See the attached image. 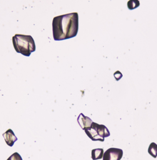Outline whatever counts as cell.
<instances>
[{
    "label": "cell",
    "mask_w": 157,
    "mask_h": 160,
    "mask_svg": "<svg viewBox=\"0 0 157 160\" xmlns=\"http://www.w3.org/2000/svg\"><path fill=\"white\" fill-rule=\"evenodd\" d=\"M12 41L15 51L25 56H29L36 50L34 41L30 35L16 34L13 37Z\"/></svg>",
    "instance_id": "7a4b0ae2"
},
{
    "label": "cell",
    "mask_w": 157,
    "mask_h": 160,
    "mask_svg": "<svg viewBox=\"0 0 157 160\" xmlns=\"http://www.w3.org/2000/svg\"><path fill=\"white\" fill-rule=\"evenodd\" d=\"M104 150L103 148L94 149L91 151V158L93 160L100 159L103 158Z\"/></svg>",
    "instance_id": "52a82bcc"
},
{
    "label": "cell",
    "mask_w": 157,
    "mask_h": 160,
    "mask_svg": "<svg viewBox=\"0 0 157 160\" xmlns=\"http://www.w3.org/2000/svg\"><path fill=\"white\" fill-rule=\"evenodd\" d=\"M78 14L71 12L56 16L52 22L53 38L61 41L75 37L78 31Z\"/></svg>",
    "instance_id": "6da1fadb"
},
{
    "label": "cell",
    "mask_w": 157,
    "mask_h": 160,
    "mask_svg": "<svg viewBox=\"0 0 157 160\" xmlns=\"http://www.w3.org/2000/svg\"><path fill=\"white\" fill-rule=\"evenodd\" d=\"M78 122L83 129H85L91 126L93 121L88 116H84L83 113H81L78 118Z\"/></svg>",
    "instance_id": "8992f818"
},
{
    "label": "cell",
    "mask_w": 157,
    "mask_h": 160,
    "mask_svg": "<svg viewBox=\"0 0 157 160\" xmlns=\"http://www.w3.org/2000/svg\"><path fill=\"white\" fill-rule=\"evenodd\" d=\"M3 136L6 144L11 147H12L14 145V142L18 140L17 137L15 136L13 131L11 129H9L8 130H7L4 133H3Z\"/></svg>",
    "instance_id": "5b68a950"
},
{
    "label": "cell",
    "mask_w": 157,
    "mask_h": 160,
    "mask_svg": "<svg viewBox=\"0 0 157 160\" xmlns=\"http://www.w3.org/2000/svg\"><path fill=\"white\" fill-rule=\"evenodd\" d=\"M7 160H23V159H22V157L21 156V155L18 152H15L12 155H11L7 159Z\"/></svg>",
    "instance_id": "30bf717a"
},
{
    "label": "cell",
    "mask_w": 157,
    "mask_h": 160,
    "mask_svg": "<svg viewBox=\"0 0 157 160\" xmlns=\"http://www.w3.org/2000/svg\"><path fill=\"white\" fill-rule=\"evenodd\" d=\"M84 131L87 136L92 141H104V138L110 136L108 129L103 124H99L93 122L91 126L85 129Z\"/></svg>",
    "instance_id": "3957f363"
},
{
    "label": "cell",
    "mask_w": 157,
    "mask_h": 160,
    "mask_svg": "<svg viewBox=\"0 0 157 160\" xmlns=\"http://www.w3.org/2000/svg\"><path fill=\"white\" fill-rule=\"evenodd\" d=\"M114 76L116 80V81H118V80H119V79L122 78L123 75H122V74L120 72V71H116V72L114 73Z\"/></svg>",
    "instance_id": "8fae6325"
},
{
    "label": "cell",
    "mask_w": 157,
    "mask_h": 160,
    "mask_svg": "<svg viewBox=\"0 0 157 160\" xmlns=\"http://www.w3.org/2000/svg\"><path fill=\"white\" fill-rule=\"evenodd\" d=\"M127 6L129 9L132 10L136 9L139 6V0H129L127 3Z\"/></svg>",
    "instance_id": "9c48e42d"
},
{
    "label": "cell",
    "mask_w": 157,
    "mask_h": 160,
    "mask_svg": "<svg viewBox=\"0 0 157 160\" xmlns=\"http://www.w3.org/2000/svg\"><path fill=\"white\" fill-rule=\"evenodd\" d=\"M123 150L119 148H111L103 154V160H120L123 157Z\"/></svg>",
    "instance_id": "277c9868"
},
{
    "label": "cell",
    "mask_w": 157,
    "mask_h": 160,
    "mask_svg": "<svg viewBox=\"0 0 157 160\" xmlns=\"http://www.w3.org/2000/svg\"><path fill=\"white\" fill-rule=\"evenodd\" d=\"M148 153L154 158L157 157V144L155 142H151L148 148Z\"/></svg>",
    "instance_id": "ba28073f"
}]
</instances>
